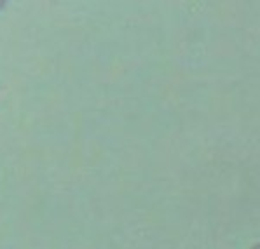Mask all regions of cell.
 <instances>
[{"mask_svg":"<svg viewBox=\"0 0 260 249\" xmlns=\"http://www.w3.org/2000/svg\"><path fill=\"white\" fill-rule=\"evenodd\" d=\"M257 249H260V246H258V247H257Z\"/></svg>","mask_w":260,"mask_h":249,"instance_id":"1","label":"cell"}]
</instances>
